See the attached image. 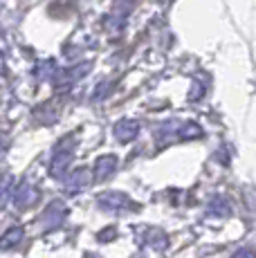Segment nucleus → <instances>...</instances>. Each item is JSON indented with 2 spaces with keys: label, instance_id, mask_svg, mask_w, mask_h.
<instances>
[{
  "label": "nucleus",
  "instance_id": "obj_3",
  "mask_svg": "<svg viewBox=\"0 0 256 258\" xmlns=\"http://www.w3.org/2000/svg\"><path fill=\"white\" fill-rule=\"evenodd\" d=\"M34 202H36V191L29 184H23L14 193V205H16V209H29Z\"/></svg>",
  "mask_w": 256,
  "mask_h": 258
},
{
  "label": "nucleus",
  "instance_id": "obj_1",
  "mask_svg": "<svg viewBox=\"0 0 256 258\" xmlns=\"http://www.w3.org/2000/svg\"><path fill=\"white\" fill-rule=\"evenodd\" d=\"M97 207L106 213H121V211H137L140 209L133 200H128L124 193H112V191L101 193V196L97 198Z\"/></svg>",
  "mask_w": 256,
  "mask_h": 258
},
{
  "label": "nucleus",
  "instance_id": "obj_10",
  "mask_svg": "<svg viewBox=\"0 0 256 258\" xmlns=\"http://www.w3.org/2000/svg\"><path fill=\"white\" fill-rule=\"evenodd\" d=\"M231 258H254V249L252 247H243V249H238Z\"/></svg>",
  "mask_w": 256,
  "mask_h": 258
},
{
  "label": "nucleus",
  "instance_id": "obj_7",
  "mask_svg": "<svg viewBox=\"0 0 256 258\" xmlns=\"http://www.w3.org/2000/svg\"><path fill=\"white\" fill-rule=\"evenodd\" d=\"M88 186V177H86V171H79L75 175V180H70L66 184V191L68 193H77V191H83Z\"/></svg>",
  "mask_w": 256,
  "mask_h": 258
},
{
  "label": "nucleus",
  "instance_id": "obj_5",
  "mask_svg": "<svg viewBox=\"0 0 256 258\" xmlns=\"http://www.w3.org/2000/svg\"><path fill=\"white\" fill-rule=\"evenodd\" d=\"M207 213H209V216H229L231 207H229V202L225 200V198L216 196V198H211L209 205H207Z\"/></svg>",
  "mask_w": 256,
  "mask_h": 258
},
{
  "label": "nucleus",
  "instance_id": "obj_9",
  "mask_svg": "<svg viewBox=\"0 0 256 258\" xmlns=\"http://www.w3.org/2000/svg\"><path fill=\"white\" fill-rule=\"evenodd\" d=\"M115 236H117V229H115V227H108V229H103V234L97 236V240H99V242H108V240H112Z\"/></svg>",
  "mask_w": 256,
  "mask_h": 258
},
{
  "label": "nucleus",
  "instance_id": "obj_8",
  "mask_svg": "<svg viewBox=\"0 0 256 258\" xmlns=\"http://www.w3.org/2000/svg\"><path fill=\"white\" fill-rule=\"evenodd\" d=\"M166 242H169V240H166V236L162 234V231H157V229H151L149 231V245H153L155 249H162Z\"/></svg>",
  "mask_w": 256,
  "mask_h": 258
},
{
  "label": "nucleus",
  "instance_id": "obj_6",
  "mask_svg": "<svg viewBox=\"0 0 256 258\" xmlns=\"http://www.w3.org/2000/svg\"><path fill=\"white\" fill-rule=\"evenodd\" d=\"M115 166H117V162L112 160V157H103L99 164H97V168H95L97 180H106V177L110 175L112 171H115Z\"/></svg>",
  "mask_w": 256,
  "mask_h": 258
},
{
  "label": "nucleus",
  "instance_id": "obj_11",
  "mask_svg": "<svg viewBox=\"0 0 256 258\" xmlns=\"http://www.w3.org/2000/svg\"><path fill=\"white\" fill-rule=\"evenodd\" d=\"M7 186H9V180H7V182H5V180L0 182V205L7 200Z\"/></svg>",
  "mask_w": 256,
  "mask_h": 258
},
{
  "label": "nucleus",
  "instance_id": "obj_2",
  "mask_svg": "<svg viewBox=\"0 0 256 258\" xmlns=\"http://www.w3.org/2000/svg\"><path fill=\"white\" fill-rule=\"evenodd\" d=\"M68 218V207L63 205L61 200H54L47 205V209L43 211V216H41V227L45 231H50V229H56V227H61V222Z\"/></svg>",
  "mask_w": 256,
  "mask_h": 258
},
{
  "label": "nucleus",
  "instance_id": "obj_4",
  "mask_svg": "<svg viewBox=\"0 0 256 258\" xmlns=\"http://www.w3.org/2000/svg\"><path fill=\"white\" fill-rule=\"evenodd\" d=\"M23 236H25V229L23 227H14V229H9L7 234L0 236V249H12V247H16L18 242L23 240Z\"/></svg>",
  "mask_w": 256,
  "mask_h": 258
}]
</instances>
